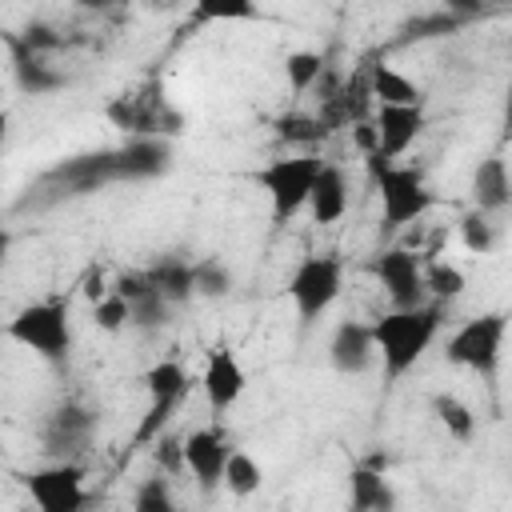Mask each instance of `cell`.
<instances>
[{
	"label": "cell",
	"instance_id": "1",
	"mask_svg": "<svg viewBox=\"0 0 512 512\" xmlns=\"http://www.w3.org/2000/svg\"><path fill=\"white\" fill-rule=\"evenodd\" d=\"M440 332V304H412V308H392L380 320H372V336H376V356L384 368V380L396 384L400 376H408L420 356L432 348Z\"/></svg>",
	"mask_w": 512,
	"mask_h": 512
},
{
	"label": "cell",
	"instance_id": "2",
	"mask_svg": "<svg viewBox=\"0 0 512 512\" xmlns=\"http://www.w3.org/2000/svg\"><path fill=\"white\" fill-rule=\"evenodd\" d=\"M8 336L48 364H64L72 352V320L64 300H36L8 320Z\"/></svg>",
	"mask_w": 512,
	"mask_h": 512
},
{
	"label": "cell",
	"instance_id": "3",
	"mask_svg": "<svg viewBox=\"0 0 512 512\" xmlns=\"http://www.w3.org/2000/svg\"><path fill=\"white\" fill-rule=\"evenodd\" d=\"M320 168H324L320 156L300 152V156H280V160H272V164H264L256 172V184L268 192V204H272V220L276 224H284L300 208H308V196H312V184H316Z\"/></svg>",
	"mask_w": 512,
	"mask_h": 512
},
{
	"label": "cell",
	"instance_id": "4",
	"mask_svg": "<svg viewBox=\"0 0 512 512\" xmlns=\"http://www.w3.org/2000/svg\"><path fill=\"white\" fill-rule=\"evenodd\" d=\"M504 336H508V316H504V312H484V316L464 320V324L448 336L444 356H448V364L472 368V372H480V376H496L500 352H504Z\"/></svg>",
	"mask_w": 512,
	"mask_h": 512
},
{
	"label": "cell",
	"instance_id": "5",
	"mask_svg": "<svg viewBox=\"0 0 512 512\" xmlns=\"http://www.w3.org/2000/svg\"><path fill=\"white\" fill-rule=\"evenodd\" d=\"M376 192H380V224L388 232L420 220L428 208H432V192L424 184V172L412 168V164H384L376 176Z\"/></svg>",
	"mask_w": 512,
	"mask_h": 512
},
{
	"label": "cell",
	"instance_id": "6",
	"mask_svg": "<svg viewBox=\"0 0 512 512\" xmlns=\"http://www.w3.org/2000/svg\"><path fill=\"white\" fill-rule=\"evenodd\" d=\"M340 288H344V264L336 256H304L288 276V296L304 324L320 320L340 300Z\"/></svg>",
	"mask_w": 512,
	"mask_h": 512
},
{
	"label": "cell",
	"instance_id": "7",
	"mask_svg": "<svg viewBox=\"0 0 512 512\" xmlns=\"http://www.w3.org/2000/svg\"><path fill=\"white\" fill-rule=\"evenodd\" d=\"M88 472L72 460H56L44 468H32L24 476V488L32 496V504L40 512H80L88 504V488H84Z\"/></svg>",
	"mask_w": 512,
	"mask_h": 512
},
{
	"label": "cell",
	"instance_id": "8",
	"mask_svg": "<svg viewBox=\"0 0 512 512\" xmlns=\"http://www.w3.org/2000/svg\"><path fill=\"white\" fill-rule=\"evenodd\" d=\"M372 272H376V280L384 284L392 308H412V304H420L424 292H428V288H424V268H420V260H416L408 248H384V252L372 260Z\"/></svg>",
	"mask_w": 512,
	"mask_h": 512
},
{
	"label": "cell",
	"instance_id": "9",
	"mask_svg": "<svg viewBox=\"0 0 512 512\" xmlns=\"http://www.w3.org/2000/svg\"><path fill=\"white\" fill-rule=\"evenodd\" d=\"M200 388H204V400H208L212 412H228L244 396L248 376H244V368H240L232 348H212L208 352L204 372H200Z\"/></svg>",
	"mask_w": 512,
	"mask_h": 512
},
{
	"label": "cell",
	"instance_id": "10",
	"mask_svg": "<svg viewBox=\"0 0 512 512\" xmlns=\"http://www.w3.org/2000/svg\"><path fill=\"white\" fill-rule=\"evenodd\" d=\"M328 360L340 376H360L368 372V364L376 360V336H372V324H360V320H340L332 340H328Z\"/></svg>",
	"mask_w": 512,
	"mask_h": 512
},
{
	"label": "cell",
	"instance_id": "11",
	"mask_svg": "<svg viewBox=\"0 0 512 512\" xmlns=\"http://www.w3.org/2000/svg\"><path fill=\"white\" fill-rule=\"evenodd\" d=\"M376 132H380V156L400 160L424 132V104H380Z\"/></svg>",
	"mask_w": 512,
	"mask_h": 512
},
{
	"label": "cell",
	"instance_id": "12",
	"mask_svg": "<svg viewBox=\"0 0 512 512\" xmlns=\"http://www.w3.org/2000/svg\"><path fill=\"white\" fill-rule=\"evenodd\" d=\"M228 444L216 428H196L184 436V464L196 476L200 488H216L224 484V464H228Z\"/></svg>",
	"mask_w": 512,
	"mask_h": 512
},
{
	"label": "cell",
	"instance_id": "13",
	"mask_svg": "<svg viewBox=\"0 0 512 512\" xmlns=\"http://www.w3.org/2000/svg\"><path fill=\"white\" fill-rule=\"evenodd\" d=\"M472 204L480 212H504L512 204V176H508V164L500 156H488L472 168Z\"/></svg>",
	"mask_w": 512,
	"mask_h": 512
},
{
	"label": "cell",
	"instance_id": "14",
	"mask_svg": "<svg viewBox=\"0 0 512 512\" xmlns=\"http://www.w3.org/2000/svg\"><path fill=\"white\" fill-rule=\"evenodd\" d=\"M308 212L316 224H336L344 212H348V176L340 164H324L316 184H312V196H308Z\"/></svg>",
	"mask_w": 512,
	"mask_h": 512
},
{
	"label": "cell",
	"instance_id": "15",
	"mask_svg": "<svg viewBox=\"0 0 512 512\" xmlns=\"http://www.w3.org/2000/svg\"><path fill=\"white\" fill-rule=\"evenodd\" d=\"M348 504L356 512H384L396 504V492L388 484V476L372 464H356L352 476H348Z\"/></svg>",
	"mask_w": 512,
	"mask_h": 512
},
{
	"label": "cell",
	"instance_id": "16",
	"mask_svg": "<svg viewBox=\"0 0 512 512\" xmlns=\"http://www.w3.org/2000/svg\"><path fill=\"white\" fill-rule=\"evenodd\" d=\"M368 92L376 96V104H424V92L404 72H396L392 64H372Z\"/></svg>",
	"mask_w": 512,
	"mask_h": 512
},
{
	"label": "cell",
	"instance_id": "17",
	"mask_svg": "<svg viewBox=\"0 0 512 512\" xmlns=\"http://www.w3.org/2000/svg\"><path fill=\"white\" fill-rule=\"evenodd\" d=\"M432 416L440 420V428H444L452 440H472V432H476L472 408H468L460 396H452V392H436V396H432Z\"/></svg>",
	"mask_w": 512,
	"mask_h": 512
},
{
	"label": "cell",
	"instance_id": "18",
	"mask_svg": "<svg viewBox=\"0 0 512 512\" xmlns=\"http://www.w3.org/2000/svg\"><path fill=\"white\" fill-rule=\"evenodd\" d=\"M152 284L172 300V304H184L196 296V280H192V264L188 260H160L152 272Z\"/></svg>",
	"mask_w": 512,
	"mask_h": 512
},
{
	"label": "cell",
	"instance_id": "19",
	"mask_svg": "<svg viewBox=\"0 0 512 512\" xmlns=\"http://www.w3.org/2000/svg\"><path fill=\"white\" fill-rule=\"evenodd\" d=\"M144 388L152 400H180L188 392V372L180 360H156L144 372Z\"/></svg>",
	"mask_w": 512,
	"mask_h": 512
},
{
	"label": "cell",
	"instance_id": "20",
	"mask_svg": "<svg viewBox=\"0 0 512 512\" xmlns=\"http://www.w3.org/2000/svg\"><path fill=\"white\" fill-rule=\"evenodd\" d=\"M256 0H192L196 24H228V20H256Z\"/></svg>",
	"mask_w": 512,
	"mask_h": 512
},
{
	"label": "cell",
	"instance_id": "21",
	"mask_svg": "<svg viewBox=\"0 0 512 512\" xmlns=\"http://www.w3.org/2000/svg\"><path fill=\"white\" fill-rule=\"evenodd\" d=\"M264 484V468L248 456V452H228V464H224V488L232 496H252L260 492Z\"/></svg>",
	"mask_w": 512,
	"mask_h": 512
},
{
	"label": "cell",
	"instance_id": "22",
	"mask_svg": "<svg viewBox=\"0 0 512 512\" xmlns=\"http://www.w3.org/2000/svg\"><path fill=\"white\" fill-rule=\"evenodd\" d=\"M320 72H324V60L312 48H296V52L284 56V80H288L292 92H308L320 80Z\"/></svg>",
	"mask_w": 512,
	"mask_h": 512
},
{
	"label": "cell",
	"instance_id": "23",
	"mask_svg": "<svg viewBox=\"0 0 512 512\" xmlns=\"http://www.w3.org/2000/svg\"><path fill=\"white\" fill-rule=\"evenodd\" d=\"M424 288H428L436 300H456V296H464L468 276H464L456 264H448V260H432V264L424 268Z\"/></svg>",
	"mask_w": 512,
	"mask_h": 512
},
{
	"label": "cell",
	"instance_id": "24",
	"mask_svg": "<svg viewBox=\"0 0 512 512\" xmlns=\"http://www.w3.org/2000/svg\"><path fill=\"white\" fill-rule=\"evenodd\" d=\"M192 280H196V296H208V300H220L232 292V272L220 260H196Z\"/></svg>",
	"mask_w": 512,
	"mask_h": 512
},
{
	"label": "cell",
	"instance_id": "25",
	"mask_svg": "<svg viewBox=\"0 0 512 512\" xmlns=\"http://www.w3.org/2000/svg\"><path fill=\"white\" fill-rule=\"evenodd\" d=\"M92 320H96L100 332H120L124 324H132V304L112 288L108 296H100V300L92 304Z\"/></svg>",
	"mask_w": 512,
	"mask_h": 512
},
{
	"label": "cell",
	"instance_id": "26",
	"mask_svg": "<svg viewBox=\"0 0 512 512\" xmlns=\"http://www.w3.org/2000/svg\"><path fill=\"white\" fill-rule=\"evenodd\" d=\"M168 308H172V300L160 292V288H152V292H144L140 300H132V328H160V324H168Z\"/></svg>",
	"mask_w": 512,
	"mask_h": 512
},
{
	"label": "cell",
	"instance_id": "27",
	"mask_svg": "<svg viewBox=\"0 0 512 512\" xmlns=\"http://www.w3.org/2000/svg\"><path fill=\"white\" fill-rule=\"evenodd\" d=\"M16 80H20V88L32 92V96H44V92L60 88V76L48 72L36 56H16Z\"/></svg>",
	"mask_w": 512,
	"mask_h": 512
},
{
	"label": "cell",
	"instance_id": "28",
	"mask_svg": "<svg viewBox=\"0 0 512 512\" xmlns=\"http://www.w3.org/2000/svg\"><path fill=\"white\" fill-rule=\"evenodd\" d=\"M460 240H464V248L468 252H476V256H488L492 252V224H488V212H480V208H472L468 216H460Z\"/></svg>",
	"mask_w": 512,
	"mask_h": 512
},
{
	"label": "cell",
	"instance_id": "29",
	"mask_svg": "<svg viewBox=\"0 0 512 512\" xmlns=\"http://www.w3.org/2000/svg\"><path fill=\"white\" fill-rule=\"evenodd\" d=\"M180 400H152L148 396V408H144V416H140V424H136V436H132V444H152L160 432H164V424L172 420V408H176Z\"/></svg>",
	"mask_w": 512,
	"mask_h": 512
},
{
	"label": "cell",
	"instance_id": "30",
	"mask_svg": "<svg viewBox=\"0 0 512 512\" xmlns=\"http://www.w3.org/2000/svg\"><path fill=\"white\" fill-rule=\"evenodd\" d=\"M152 460H156V468L164 472V476H176V472H188V464H184V440H176V436H156L152 440Z\"/></svg>",
	"mask_w": 512,
	"mask_h": 512
},
{
	"label": "cell",
	"instance_id": "31",
	"mask_svg": "<svg viewBox=\"0 0 512 512\" xmlns=\"http://www.w3.org/2000/svg\"><path fill=\"white\" fill-rule=\"evenodd\" d=\"M136 512H172V492H168V480L164 476H152L136 488V500H132Z\"/></svg>",
	"mask_w": 512,
	"mask_h": 512
},
{
	"label": "cell",
	"instance_id": "32",
	"mask_svg": "<svg viewBox=\"0 0 512 512\" xmlns=\"http://www.w3.org/2000/svg\"><path fill=\"white\" fill-rule=\"evenodd\" d=\"M460 24H464L460 16H452L448 8H440L436 16L412 20V24H408V36H444V32H452V28H460Z\"/></svg>",
	"mask_w": 512,
	"mask_h": 512
},
{
	"label": "cell",
	"instance_id": "33",
	"mask_svg": "<svg viewBox=\"0 0 512 512\" xmlns=\"http://www.w3.org/2000/svg\"><path fill=\"white\" fill-rule=\"evenodd\" d=\"M276 132H280V140H316L324 128H320V120H308V116H280Z\"/></svg>",
	"mask_w": 512,
	"mask_h": 512
},
{
	"label": "cell",
	"instance_id": "34",
	"mask_svg": "<svg viewBox=\"0 0 512 512\" xmlns=\"http://www.w3.org/2000/svg\"><path fill=\"white\" fill-rule=\"evenodd\" d=\"M112 288L132 304V300H140L144 292H152L156 284H152V276H148V272H120V276L112 280Z\"/></svg>",
	"mask_w": 512,
	"mask_h": 512
},
{
	"label": "cell",
	"instance_id": "35",
	"mask_svg": "<svg viewBox=\"0 0 512 512\" xmlns=\"http://www.w3.org/2000/svg\"><path fill=\"white\" fill-rule=\"evenodd\" d=\"M24 44H28V52L36 56L40 48H56V44H60V36H56L48 24H28V28H24Z\"/></svg>",
	"mask_w": 512,
	"mask_h": 512
},
{
	"label": "cell",
	"instance_id": "36",
	"mask_svg": "<svg viewBox=\"0 0 512 512\" xmlns=\"http://www.w3.org/2000/svg\"><path fill=\"white\" fill-rule=\"evenodd\" d=\"M352 136H356V144L364 148V156H372V152H380V132H376V120H356V128H352Z\"/></svg>",
	"mask_w": 512,
	"mask_h": 512
},
{
	"label": "cell",
	"instance_id": "37",
	"mask_svg": "<svg viewBox=\"0 0 512 512\" xmlns=\"http://www.w3.org/2000/svg\"><path fill=\"white\" fill-rule=\"evenodd\" d=\"M108 292H112V284L104 280V272H100V268L84 276V300H92V304H96V300H100V296H108Z\"/></svg>",
	"mask_w": 512,
	"mask_h": 512
},
{
	"label": "cell",
	"instance_id": "38",
	"mask_svg": "<svg viewBox=\"0 0 512 512\" xmlns=\"http://www.w3.org/2000/svg\"><path fill=\"white\" fill-rule=\"evenodd\" d=\"M444 8H448L452 16H460V20H472V16L484 12V0H444Z\"/></svg>",
	"mask_w": 512,
	"mask_h": 512
},
{
	"label": "cell",
	"instance_id": "39",
	"mask_svg": "<svg viewBox=\"0 0 512 512\" xmlns=\"http://www.w3.org/2000/svg\"><path fill=\"white\" fill-rule=\"evenodd\" d=\"M76 4H80V8H88V12H100V8H108L112 0H76Z\"/></svg>",
	"mask_w": 512,
	"mask_h": 512
}]
</instances>
